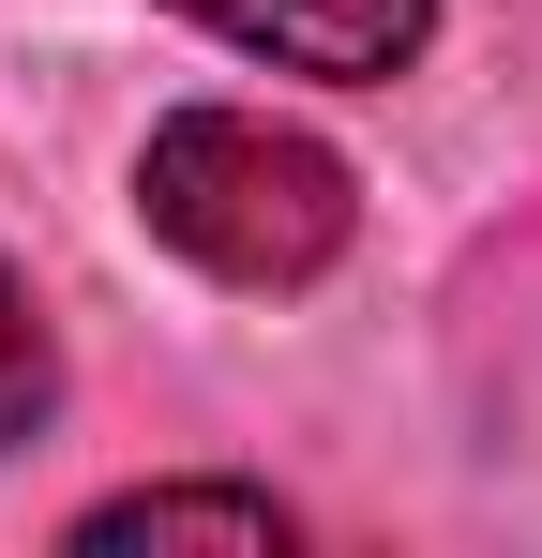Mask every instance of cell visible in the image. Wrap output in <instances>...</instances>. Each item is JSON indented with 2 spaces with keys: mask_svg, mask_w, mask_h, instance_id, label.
<instances>
[{
  "mask_svg": "<svg viewBox=\"0 0 542 558\" xmlns=\"http://www.w3.org/2000/svg\"><path fill=\"white\" fill-rule=\"evenodd\" d=\"M136 211L211 287H317L347 257L361 196H347V167L301 121H271V106H181V121H151V151H136Z\"/></svg>",
  "mask_w": 542,
  "mask_h": 558,
  "instance_id": "1",
  "label": "cell"
},
{
  "mask_svg": "<svg viewBox=\"0 0 542 558\" xmlns=\"http://www.w3.org/2000/svg\"><path fill=\"white\" fill-rule=\"evenodd\" d=\"M196 31H226L242 61L271 76H332V92H377V76H407L422 61V31H438V0H181Z\"/></svg>",
  "mask_w": 542,
  "mask_h": 558,
  "instance_id": "2",
  "label": "cell"
},
{
  "mask_svg": "<svg viewBox=\"0 0 542 558\" xmlns=\"http://www.w3.org/2000/svg\"><path fill=\"white\" fill-rule=\"evenodd\" d=\"M76 544H286V498H257V483H136V498H90Z\"/></svg>",
  "mask_w": 542,
  "mask_h": 558,
  "instance_id": "3",
  "label": "cell"
},
{
  "mask_svg": "<svg viewBox=\"0 0 542 558\" xmlns=\"http://www.w3.org/2000/svg\"><path fill=\"white\" fill-rule=\"evenodd\" d=\"M46 392H61V348H46V317H30V287H15V257H0V453L46 423Z\"/></svg>",
  "mask_w": 542,
  "mask_h": 558,
  "instance_id": "4",
  "label": "cell"
}]
</instances>
